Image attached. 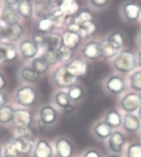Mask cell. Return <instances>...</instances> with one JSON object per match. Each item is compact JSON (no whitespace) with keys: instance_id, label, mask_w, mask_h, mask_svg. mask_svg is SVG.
Returning a JSON list of instances; mask_svg holds the SVG:
<instances>
[{"instance_id":"obj_1","label":"cell","mask_w":141,"mask_h":157,"mask_svg":"<svg viewBox=\"0 0 141 157\" xmlns=\"http://www.w3.org/2000/svg\"><path fill=\"white\" fill-rule=\"evenodd\" d=\"M137 64V59L135 55L131 51L121 52L115 57L114 60V67L117 71L122 73H127L135 69Z\"/></svg>"},{"instance_id":"obj_2","label":"cell","mask_w":141,"mask_h":157,"mask_svg":"<svg viewBox=\"0 0 141 157\" xmlns=\"http://www.w3.org/2000/svg\"><path fill=\"white\" fill-rule=\"evenodd\" d=\"M16 101L20 105L24 107L34 105L37 101L36 90L30 86H23L18 88L16 92Z\"/></svg>"},{"instance_id":"obj_3","label":"cell","mask_w":141,"mask_h":157,"mask_svg":"<svg viewBox=\"0 0 141 157\" xmlns=\"http://www.w3.org/2000/svg\"><path fill=\"white\" fill-rule=\"evenodd\" d=\"M32 121L31 114L29 111L18 109L13 110V116L12 119V124L18 132L22 131L30 128Z\"/></svg>"},{"instance_id":"obj_4","label":"cell","mask_w":141,"mask_h":157,"mask_svg":"<svg viewBox=\"0 0 141 157\" xmlns=\"http://www.w3.org/2000/svg\"><path fill=\"white\" fill-rule=\"evenodd\" d=\"M54 81L55 85L59 88H70L76 84L78 77L69 74L65 65L56 70L54 74Z\"/></svg>"},{"instance_id":"obj_5","label":"cell","mask_w":141,"mask_h":157,"mask_svg":"<svg viewBox=\"0 0 141 157\" xmlns=\"http://www.w3.org/2000/svg\"><path fill=\"white\" fill-rule=\"evenodd\" d=\"M141 105V96L137 93L131 92L126 95L121 101V108L127 113H132L139 109Z\"/></svg>"},{"instance_id":"obj_6","label":"cell","mask_w":141,"mask_h":157,"mask_svg":"<svg viewBox=\"0 0 141 157\" xmlns=\"http://www.w3.org/2000/svg\"><path fill=\"white\" fill-rule=\"evenodd\" d=\"M141 13V7L135 2H127L122 7V14L126 21L135 22L139 19Z\"/></svg>"},{"instance_id":"obj_7","label":"cell","mask_w":141,"mask_h":157,"mask_svg":"<svg viewBox=\"0 0 141 157\" xmlns=\"http://www.w3.org/2000/svg\"><path fill=\"white\" fill-rule=\"evenodd\" d=\"M67 71L69 72V74H71L74 77H83L84 75L87 74V64L81 59H75L72 61L65 65Z\"/></svg>"},{"instance_id":"obj_8","label":"cell","mask_w":141,"mask_h":157,"mask_svg":"<svg viewBox=\"0 0 141 157\" xmlns=\"http://www.w3.org/2000/svg\"><path fill=\"white\" fill-rule=\"evenodd\" d=\"M18 52L16 46L9 42H0V60L13 62L17 60Z\"/></svg>"},{"instance_id":"obj_9","label":"cell","mask_w":141,"mask_h":157,"mask_svg":"<svg viewBox=\"0 0 141 157\" xmlns=\"http://www.w3.org/2000/svg\"><path fill=\"white\" fill-rule=\"evenodd\" d=\"M18 146L19 155L29 154L34 147V139L32 134H20V136L15 138Z\"/></svg>"},{"instance_id":"obj_10","label":"cell","mask_w":141,"mask_h":157,"mask_svg":"<svg viewBox=\"0 0 141 157\" xmlns=\"http://www.w3.org/2000/svg\"><path fill=\"white\" fill-rule=\"evenodd\" d=\"M19 50L23 59H34L39 50V46L32 40H25L21 42Z\"/></svg>"},{"instance_id":"obj_11","label":"cell","mask_w":141,"mask_h":157,"mask_svg":"<svg viewBox=\"0 0 141 157\" xmlns=\"http://www.w3.org/2000/svg\"><path fill=\"white\" fill-rule=\"evenodd\" d=\"M55 149L58 157H72L74 146L66 137H60L55 143Z\"/></svg>"},{"instance_id":"obj_12","label":"cell","mask_w":141,"mask_h":157,"mask_svg":"<svg viewBox=\"0 0 141 157\" xmlns=\"http://www.w3.org/2000/svg\"><path fill=\"white\" fill-rule=\"evenodd\" d=\"M126 83L122 77L114 75L107 79L106 83L107 90L113 95H119L121 94L125 89Z\"/></svg>"},{"instance_id":"obj_13","label":"cell","mask_w":141,"mask_h":157,"mask_svg":"<svg viewBox=\"0 0 141 157\" xmlns=\"http://www.w3.org/2000/svg\"><path fill=\"white\" fill-rule=\"evenodd\" d=\"M83 55L90 60L98 59L103 57L101 44L96 41H90L85 44L82 50Z\"/></svg>"},{"instance_id":"obj_14","label":"cell","mask_w":141,"mask_h":157,"mask_svg":"<svg viewBox=\"0 0 141 157\" xmlns=\"http://www.w3.org/2000/svg\"><path fill=\"white\" fill-rule=\"evenodd\" d=\"M1 19L6 26H13L18 23L19 14L17 9H15L13 7L5 6L2 10Z\"/></svg>"},{"instance_id":"obj_15","label":"cell","mask_w":141,"mask_h":157,"mask_svg":"<svg viewBox=\"0 0 141 157\" xmlns=\"http://www.w3.org/2000/svg\"><path fill=\"white\" fill-rule=\"evenodd\" d=\"M40 119L45 125L53 124L57 119V112L54 107L50 105H45L40 110Z\"/></svg>"},{"instance_id":"obj_16","label":"cell","mask_w":141,"mask_h":157,"mask_svg":"<svg viewBox=\"0 0 141 157\" xmlns=\"http://www.w3.org/2000/svg\"><path fill=\"white\" fill-rule=\"evenodd\" d=\"M126 138L120 132H113L109 137V147L114 153H120L122 151Z\"/></svg>"},{"instance_id":"obj_17","label":"cell","mask_w":141,"mask_h":157,"mask_svg":"<svg viewBox=\"0 0 141 157\" xmlns=\"http://www.w3.org/2000/svg\"><path fill=\"white\" fill-rule=\"evenodd\" d=\"M122 124H123L124 128L129 132H135L140 128L139 119L135 114L131 113H127L124 116Z\"/></svg>"},{"instance_id":"obj_18","label":"cell","mask_w":141,"mask_h":157,"mask_svg":"<svg viewBox=\"0 0 141 157\" xmlns=\"http://www.w3.org/2000/svg\"><path fill=\"white\" fill-rule=\"evenodd\" d=\"M23 28L20 24L4 26V39L12 42L17 41L22 36Z\"/></svg>"},{"instance_id":"obj_19","label":"cell","mask_w":141,"mask_h":157,"mask_svg":"<svg viewBox=\"0 0 141 157\" xmlns=\"http://www.w3.org/2000/svg\"><path fill=\"white\" fill-rule=\"evenodd\" d=\"M53 151L51 146L47 141L39 140L34 149V157H51Z\"/></svg>"},{"instance_id":"obj_20","label":"cell","mask_w":141,"mask_h":157,"mask_svg":"<svg viewBox=\"0 0 141 157\" xmlns=\"http://www.w3.org/2000/svg\"><path fill=\"white\" fill-rule=\"evenodd\" d=\"M34 12L37 17H49L52 13V7L46 0H37L34 5Z\"/></svg>"},{"instance_id":"obj_21","label":"cell","mask_w":141,"mask_h":157,"mask_svg":"<svg viewBox=\"0 0 141 157\" xmlns=\"http://www.w3.org/2000/svg\"><path fill=\"white\" fill-rule=\"evenodd\" d=\"M59 9L65 16H75L79 12V6L75 0H63Z\"/></svg>"},{"instance_id":"obj_22","label":"cell","mask_w":141,"mask_h":157,"mask_svg":"<svg viewBox=\"0 0 141 157\" xmlns=\"http://www.w3.org/2000/svg\"><path fill=\"white\" fill-rule=\"evenodd\" d=\"M112 128H111L107 122L103 121L96 124L93 128V132L98 138L107 139L112 134Z\"/></svg>"},{"instance_id":"obj_23","label":"cell","mask_w":141,"mask_h":157,"mask_svg":"<svg viewBox=\"0 0 141 157\" xmlns=\"http://www.w3.org/2000/svg\"><path fill=\"white\" fill-rule=\"evenodd\" d=\"M62 37H63V44L66 45L71 49H75L79 44L80 41L82 40L79 34L69 31L64 32Z\"/></svg>"},{"instance_id":"obj_24","label":"cell","mask_w":141,"mask_h":157,"mask_svg":"<svg viewBox=\"0 0 141 157\" xmlns=\"http://www.w3.org/2000/svg\"><path fill=\"white\" fill-rule=\"evenodd\" d=\"M18 14L26 19H30L32 17L34 8L30 0H21L17 5Z\"/></svg>"},{"instance_id":"obj_25","label":"cell","mask_w":141,"mask_h":157,"mask_svg":"<svg viewBox=\"0 0 141 157\" xmlns=\"http://www.w3.org/2000/svg\"><path fill=\"white\" fill-rule=\"evenodd\" d=\"M63 45V37L57 33H50L46 35V44L47 49L59 50Z\"/></svg>"},{"instance_id":"obj_26","label":"cell","mask_w":141,"mask_h":157,"mask_svg":"<svg viewBox=\"0 0 141 157\" xmlns=\"http://www.w3.org/2000/svg\"><path fill=\"white\" fill-rule=\"evenodd\" d=\"M54 28H55V26H54V24L51 20V18L50 17L40 19L37 22V25H36L37 32L44 34V35L51 33Z\"/></svg>"},{"instance_id":"obj_27","label":"cell","mask_w":141,"mask_h":157,"mask_svg":"<svg viewBox=\"0 0 141 157\" xmlns=\"http://www.w3.org/2000/svg\"><path fill=\"white\" fill-rule=\"evenodd\" d=\"M21 77L26 82L34 83L40 78V74L31 67H24L21 71Z\"/></svg>"},{"instance_id":"obj_28","label":"cell","mask_w":141,"mask_h":157,"mask_svg":"<svg viewBox=\"0 0 141 157\" xmlns=\"http://www.w3.org/2000/svg\"><path fill=\"white\" fill-rule=\"evenodd\" d=\"M105 118V122H107L111 128H118L122 124L121 114L118 111L114 109L108 111Z\"/></svg>"},{"instance_id":"obj_29","label":"cell","mask_w":141,"mask_h":157,"mask_svg":"<svg viewBox=\"0 0 141 157\" xmlns=\"http://www.w3.org/2000/svg\"><path fill=\"white\" fill-rule=\"evenodd\" d=\"M96 31H97V25L94 23V21H91L83 24L79 34L81 38L83 40H87L95 33Z\"/></svg>"},{"instance_id":"obj_30","label":"cell","mask_w":141,"mask_h":157,"mask_svg":"<svg viewBox=\"0 0 141 157\" xmlns=\"http://www.w3.org/2000/svg\"><path fill=\"white\" fill-rule=\"evenodd\" d=\"M31 67L41 75L43 74V73H46L48 71L50 65L41 57V58H35V59H33L31 63Z\"/></svg>"},{"instance_id":"obj_31","label":"cell","mask_w":141,"mask_h":157,"mask_svg":"<svg viewBox=\"0 0 141 157\" xmlns=\"http://www.w3.org/2000/svg\"><path fill=\"white\" fill-rule=\"evenodd\" d=\"M107 40L109 41L115 49H120L125 44V38L123 35L120 31H114L108 37Z\"/></svg>"},{"instance_id":"obj_32","label":"cell","mask_w":141,"mask_h":157,"mask_svg":"<svg viewBox=\"0 0 141 157\" xmlns=\"http://www.w3.org/2000/svg\"><path fill=\"white\" fill-rule=\"evenodd\" d=\"M101 49H102V55L105 59H111L113 57H115L117 54V49H115L109 43L107 40H103L101 43Z\"/></svg>"},{"instance_id":"obj_33","label":"cell","mask_w":141,"mask_h":157,"mask_svg":"<svg viewBox=\"0 0 141 157\" xmlns=\"http://www.w3.org/2000/svg\"><path fill=\"white\" fill-rule=\"evenodd\" d=\"M73 21L75 23L82 26L83 24L86 23L87 21H93V16L88 11H80L76 15L73 17Z\"/></svg>"},{"instance_id":"obj_34","label":"cell","mask_w":141,"mask_h":157,"mask_svg":"<svg viewBox=\"0 0 141 157\" xmlns=\"http://www.w3.org/2000/svg\"><path fill=\"white\" fill-rule=\"evenodd\" d=\"M13 116V109L9 106L4 105L0 108V123L3 124H9L12 122Z\"/></svg>"},{"instance_id":"obj_35","label":"cell","mask_w":141,"mask_h":157,"mask_svg":"<svg viewBox=\"0 0 141 157\" xmlns=\"http://www.w3.org/2000/svg\"><path fill=\"white\" fill-rule=\"evenodd\" d=\"M50 17L51 18L55 27H62L66 22L67 16L64 15L59 9H57V10L52 12Z\"/></svg>"},{"instance_id":"obj_36","label":"cell","mask_w":141,"mask_h":157,"mask_svg":"<svg viewBox=\"0 0 141 157\" xmlns=\"http://www.w3.org/2000/svg\"><path fill=\"white\" fill-rule=\"evenodd\" d=\"M42 58L48 63L49 65H54L59 61V54L57 50L47 49L42 54Z\"/></svg>"},{"instance_id":"obj_37","label":"cell","mask_w":141,"mask_h":157,"mask_svg":"<svg viewBox=\"0 0 141 157\" xmlns=\"http://www.w3.org/2000/svg\"><path fill=\"white\" fill-rule=\"evenodd\" d=\"M54 101H55V103H56L57 105L64 109L65 107L70 105V101L71 100H70L68 93L64 92V91H59L55 95Z\"/></svg>"},{"instance_id":"obj_38","label":"cell","mask_w":141,"mask_h":157,"mask_svg":"<svg viewBox=\"0 0 141 157\" xmlns=\"http://www.w3.org/2000/svg\"><path fill=\"white\" fill-rule=\"evenodd\" d=\"M70 100L72 101H79L83 95V90L80 86L75 85L72 87L69 88V92H68Z\"/></svg>"},{"instance_id":"obj_39","label":"cell","mask_w":141,"mask_h":157,"mask_svg":"<svg viewBox=\"0 0 141 157\" xmlns=\"http://www.w3.org/2000/svg\"><path fill=\"white\" fill-rule=\"evenodd\" d=\"M58 54H59V61L66 62L71 59L73 55V49L63 44L58 50Z\"/></svg>"},{"instance_id":"obj_40","label":"cell","mask_w":141,"mask_h":157,"mask_svg":"<svg viewBox=\"0 0 141 157\" xmlns=\"http://www.w3.org/2000/svg\"><path fill=\"white\" fill-rule=\"evenodd\" d=\"M126 155L127 157H141V143L135 142L130 145Z\"/></svg>"},{"instance_id":"obj_41","label":"cell","mask_w":141,"mask_h":157,"mask_svg":"<svg viewBox=\"0 0 141 157\" xmlns=\"http://www.w3.org/2000/svg\"><path fill=\"white\" fill-rule=\"evenodd\" d=\"M131 86L133 90L141 91V71L135 72L131 76Z\"/></svg>"},{"instance_id":"obj_42","label":"cell","mask_w":141,"mask_h":157,"mask_svg":"<svg viewBox=\"0 0 141 157\" xmlns=\"http://www.w3.org/2000/svg\"><path fill=\"white\" fill-rule=\"evenodd\" d=\"M32 40L38 46H46V35L36 32L32 36Z\"/></svg>"},{"instance_id":"obj_43","label":"cell","mask_w":141,"mask_h":157,"mask_svg":"<svg viewBox=\"0 0 141 157\" xmlns=\"http://www.w3.org/2000/svg\"><path fill=\"white\" fill-rule=\"evenodd\" d=\"M109 0H89L90 3L96 8H105Z\"/></svg>"},{"instance_id":"obj_44","label":"cell","mask_w":141,"mask_h":157,"mask_svg":"<svg viewBox=\"0 0 141 157\" xmlns=\"http://www.w3.org/2000/svg\"><path fill=\"white\" fill-rule=\"evenodd\" d=\"M84 157H102V155L97 150L91 149L85 152Z\"/></svg>"},{"instance_id":"obj_45","label":"cell","mask_w":141,"mask_h":157,"mask_svg":"<svg viewBox=\"0 0 141 157\" xmlns=\"http://www.w3.org/2000/svg\"><path fill=\"white\" fill-rule=\"evenodd\" d=\"M46 1L51 6L52 8L53 7H58L59 8L63 0H46Z\"/></svg>"},{"instance_id":"obj_46","label":"cell","mask_w":141,"mask_h":157,"mask_svg":"<svg viewBox=\"0 0 141 157\" xmlns=\"http://www.w3.org/2000/svg\"><path fill=\"white\" fill-rule=\"evenodd\" d=\"M6 85H7V82H6L5 77L0 72V91L5 88Z\"/></svg>"},{"instance_id":"obj_47","label":"cell","mask_w":141,"mask_h":157,"mask_svg":"<svg viewBox=\"0 0 141 157\" xmlns=\"http://www.w3.org/2000/svg\"><path fill=\"white\" fill-rule=\"evenodd\" d=\"M7 102V97L2 91H0V108H2L3 106L5 105Z\"/></svg>"},{"instance_id":"obj_48","label":"cell","mask_w":141,"mask_h":157,"mask_svg":"<svg viewBox=\"0 0 141 157\" xmlns=\"http://www.w3.org/2000/svg\"><path fill=\"white\" fill-rule=\"evenodd\" d=\"M21 0H4L6 5L7 6H11V7H13V6L18 5V3L20 2Z\"/></svg>"},{"instance_id":"obj_49","label":"cell","mask_w":141,"mask_h":157,"mask_svg":"<svg viewBox=\"0 0 141 157\" xmlns=\"http://www.w3.org/2000/svg\"><path fill=\"white\" fill-rule=\"evenodd\" d=\"M64 112L66 113H72L74 111H75V107L71 105H69V106H67L64 109Z\"/></svg>"},{"instance_id":"obj_50","label":"cell","mask_w":141,"mask_h":157,"mask_svg":"<svg viewBox=\"0 0 141 157\" xmlns=\"http://www.w3.org/2000/svg\"><path fill=\"white\" fill-rule=\"evenodd\" d=\"M4 39V26H0V40Z\"/></svg>"},{"instance_id":"obj_51","label":"cell","mask_w":141,"mask_h":157,"mask_svg":"<svg viewBox=\"0 0 141 157\" xmlns=\"http://www.w3.org/2000/svg\"><path fill=\"white\" fill-rule=\"evenodd\" d=\"M137 63H138V64L141 67V51L139 52L138 57H137Z\"/></svg>"},{"instance_id":"obj_52","label":"cell","mask_w":141,"mask_h":157,"mask_svg":"<svg viewBox=\"0 0 141 157\" xmlns=\"http://www.w3.org/2000/svg\"><path fill=\"white\" fill-rule=\"evenodd\" d=\"M2 157H19V155H15V154H5L3 155V156Z\"/></svg>"},{"instance_id":"obj_53","label":"cell","mask_w":141,"mask_h":157,"mask_svg":"<svg viewBox=\"0 0 141 157\" xmlns=\"http://www.w3.org/2000/svg\"><path fill=\"white\" fill-rule=\"evenodd\" d=\"M109 157H121V156H120V155H118L114 154V155H110Z\"/></svg>"},{"instance_id":"obj_54","label":"cell","mask_w":141,"mask_h":157,"mask_svg":"<svg viewBox=\"0 0 141 157\" xmlns=\"http://www.w3.org/2000/svg\"><path fill=\"white\" fill-rule=\"evenodd\" d=\"M139 116H140L141 118V105L140 107H139Z\"/></svg>"},{"instance_id":"obj_55","label":"cell","mask_w":141,"mask_h":157,"mask_svg":"<svg viewBox=\"0 0 141 157\" xmlns=\"http://www.w3.org/2000/svg\"><path fill=\"white\" fill-rule=\"evenodd\" d=\"M0 157H2V150H1V147H0Z\"/></svg>"},{"instance_id":"obj_56","label":"cell","mask_w":141,"mask_h":157,"mask_svg":"<svg viewBox=\"0 0 141 157\" xmlns=\"http://www.w3.org/2000/svg\"><path fill=\"white\" fill-rule=\"evenodd\" d=\"M140 44H141V36H140Z\"/></svg>"}]
</instances>
